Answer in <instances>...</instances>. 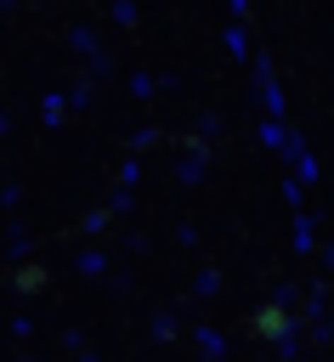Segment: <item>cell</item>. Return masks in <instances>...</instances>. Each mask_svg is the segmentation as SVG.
<instances>
[{
  "instance_id": "obj_1",
  "label": "cell",
  "mask_w": 334,
  "mask_h": 362,
  "mask_svg": "<svg viewBox=\"0 0 334 362\" xmlns=\"http://www.w3.org/2000/svg\"><path fill=\"white\" fill-rule=\"evenodd\" d=\"M255 334H260V339H283V334H289V311H283V305H260V311H255Z\"/></svg>"
},
{
  "instance_id": "obj_2",
  "label": "cell",
  "mask_w": 334,
  "mask_h": 362,
  "mask_svg": "<svg viewBox=\"0 0 334 362\" xmlns=\"http://www.w3.org/2000/svg\"><path fill=\"white\" fill-rule=\"evenodd\" d=\"M17 288H23V294H40V288H45V266H23V272H17Z\"/></svg>"
}]
</instances>
